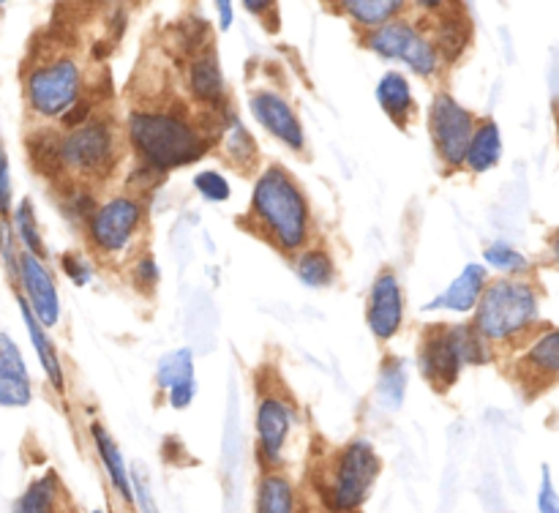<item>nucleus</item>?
Here are the masks:
<instances>
[{
	"mask_svg": "<svg viewBox=\"0 0 559 513\" xmlns=\"http://www.w3.org/2000/svg\"><path fill=\"white\" fill-rule=\"evenodd\" d=\"M123 136L136 164L156 175L194 167L213 151V134L202 115L194 118L180 107L140 104L123 120Z\"/></svg>",
	"mask_w": 559,
	"mask_h": 513,
	"instance_id": "obj_1",
	"label": "nucleus"
},
{
	"mask_svg": "<svg viewBox=\"0 0 559 513\" xmlns=\"http://www.w3.org/2000/svg\"><path fill=\"white\" fill-rule=\"evenodd\" d=\"M246 227L278 254L293 256L314 243V207L293 169L273 162L251 180Z\"/></svg>",
	"mask_w": 559,
	"mask_h": 513,
	"instance_id": "obj_2",
	"label": "nucleus"
},
{
	"mask_svg": "<svg viewBox=\"0 0 559 513\" xmlns=\"http://www.w3.org/2000/svg\"><path fill=\"white\" fill-rule=\"evenodd\" d=\"M473 325L500 353H513L544 325V289L533 276H491Z\"/></svg>",
	"mask_w": 559,
	"mask_h": 513,
	"instance_id": "obj_3",
	"label": "nucleus"
},
{
	"mask_svg": "<svg viewBox=\"0 0 559 513\" xmlns=\"http://www.w3.org/2000/svg\"><path fill=\"white\" fill-rule=\"evenodd\" d=\"M147 229V205L134 191H115L98 200L82 227L85 246L107 265H129L142 251Z\"/></svg>",
	"mask_w": 559,
	"mask_h": 513,
	"instance_id": "obj_4",
	"label": "nucleus"
},
{
	"mask_svg": "<svg viewBox=\"0 0 559 513\" xmlns=\"http://www.w3.org/2000/svg\"><path fill=\"white\" fill-rule=\"evenodd\" d=\"M120 129L107 115H93L82 126L60 131V164L69 180L102 186L115 175L123 158Z\"/></svg>",
	"mask_w": 559,
	"mask_h": 513,
	"instance_id": "obj_5",
	"label": "nucleus"
},
{
	"mask_svg": "<svg viewBox=\"0 0 559 513\" xmlns=\"http://www.w3.org/2000/svg\"><path fill=\"white\" fill-rule=\"evenodd\" d=\"M382 473V458L369 437H353L331 456L322 473V502L328 511H360Z\"/></svg>",
	"mask_w": 559,
	"mask_h": 513,
	"instance_id": "obj_6",
	"label": "nucleus"
},
{
	"mask_svg": "<svg viewBox=\"0 0 559 513\" xmlns=\"http://www.w3.org/2000/svg\"><path fill=\"white\" fill-rule=\"evenodd\" d=\"M27 112L36 120H60L85 96V74L71 55H49L33 60L22 76Z\"/></svg>",
	"mask_w": 559,
	"mask_h": 513,
	"instance_id": "obj_7",
	"label": "nucleus"
},
{
	"mask_svg": "<svg viewBox=\"0 0 559 513\" xmlns=\"http://www.w3.org/2000/svg\"><path fill=\"white\" fill-rule=\"evenodd\" d=\"M364 44L377 58L402 63L420 80H435L445 65V58H442L431 31H426L420 22L407 20V16H396V20L385 22L374 31H366Z\"/></svg>",
	"mask_w": 559,
	"mask_h": 513,
	"instance_id": "obj_8",
	"label": "nucleus"
},
{
	"mask_svg": "<svg viewBox=\"0 0 559 513\" xmlns=\"http://www.w3.org/2000/svg\"><path fill=\"white\" fill-rule=\"evenodd\" d=\"M300 426L298 402L278 382L257 380L254 402V445L262 469H282L287 462L289 442Z\"/></svg>",
	"mask_w": 559,
	"mask_h": 513,
	"instance_id": "obj_9",
	"label": "nucleus"
},
{
	"mask_svg": "<svg viewBox=\"0 0 559 513\" xmlns=\"http://www.w3.org/2000/svg\"><path fill=\"white\" fill-rule=\"evenodd\" d=\"M478 126V115L464 107L451 91H437L426 109V129H429L431 151L440 162L442 172H464L469 140Z\"/></svg>",
	"mask_w": 559,
	"mask_h": 513,
	"instance_id": "obj_10",
	"label": "nucleus"
},
{
	"mask_svg": "<svg viewBox=\"0 0 559 513\" xmlns=\"http://www.w3.org/2000/svg\"><path fill=\"white\" fill-rule=\"evenodd\" d=\"M415 366H418V374L431 385V391L448 393L456 385L467 363H464V355L453 336L451 322H437V325L426 327L418 349H415Z\"/></svg>",
	"mask_w": 559,
	"mask_h": 513,
	"instance_id": "obj_11",
	"label": "nucleus"
},
{
	"mask_svg": "<svg viewBox=\"0 0 559 513\" xmlns=\"http://www.w3.org/2000/svg\"><path fill=\"white\" fill-rule=\"evenodd\" d=\"M407 320L402 278L393 267H382L366 293V327L380 344H391Z\"/></svg>",
	"mask_w": 559,
	"mask_h": 513,
	"instance_id": "obj_12",
	"label": "nucleus"
},
{
	"mask_svg": "<svg viewBox=\"0 0 559 513\" xmlns=\"http://www.w3.org/2000/svg\"><path fill=\"white\" fill-rule=\"evenodd\" d=\"M513 374L519 385L533 387L535 393L546 391L559 382V327L540 325L527 342L519 349H513Z\"/></svg>",
	"mask_w": 559,
	"mask_h": 513,
	"instance_id": "obj_13",
	"label": "nucleus"
},
{
	"mask_svg": "<svg viewBox=\"0 0 559 513\" xmlns=\"http://www.w3.org/2000/svg\"><path fill=\"white\" fill-rule=\"evenodd\" d=\"M249 112L265 134L282 142L289 153L306 151V129L293 102L276 87H257L249 96Z\"/></svg>",
	"mask_w": 559,
	"mask_h": 513,
	"instance_id": "obj_14",
	"label": "nucleus"
},
{
	"mask_svg": "<svg viewBox=\"0 0 559 513\" xmlns=\"http://www.w3.org/2000/svg\"><path fill=\"white\" fill-rule=\"evenodd\" d=\"M16 293L27 300V306L33 309V314L44 322L47 327H55L63 314V306H60V293H58V278L49 271L47 260L36 254H22L20 260V276H16Z\"/></svg>",
	"mask_w": 559,
	"mask_h": 513,
	"instance_id": "obj_15",
	"label": "nucleus"
},
{
	"mask_svg": "<svg viewBox=\"0 0 559 513\" xmlns=\"http://www.w3.org/2000/svg\"><path fill=\"white\" fill-rule=\"evenodd\" d=\"M197 353L186 344V347L167 349L162 358L156 360V387L162 391L167 407L189 409L197 398Z\"/></svg>",
	"mask_w": 559,
	"mask_h": 513,
	"instance_id": "obj_16",
	"label": "nucleus"
},
{
	"mask_svg": "<svg viewBox=\"0 0 559 513\" xmlns=\"http://www.w3.org/2000/svg\"><path fill=\"white\" fill-rule=\"evenodd\" d=\"M489 282L491 271L484 262H467V265L448 282V287L442 289L440 295H435L429 303H424V311L426 314H431V311H445V314L473 317V311L478 309Z\"/></svg>",
	"mask_w": 559,
	"mask_h": 513,
	"instance_id": "obj_17",
	"label": "nucleus"
},
{
	"mask_svg": "<svg viewBox=\"0 0 559 513\" xmlns=\"http://www.w3.org/2000/svg\"><path fill=\"white\" fill-rule=\"evenodd\" d=\"M213 145H216L218 156L224 164H229L233 169L243 175H257L262 169V153L257 145L254 134L249 131V126L227 109V112L218 115L216 134H213Z\"/></svg>",
	"mask_w": 559,
	"mask_h": 513,
	"instance_id": "obj_18",
	"label": "nucleus"
},
{
	"mask_svg": "<svg viewBox=\"0 0 559 513\" xmlns=\"http://www.w3.org/2000/svg\"><path fill=\"white\" fill-rule=\"evenodd\" d=\"M186 85H189L191 98L200 104L205 112H227L229 109V91L224 80L222 63L213 49H200L189 60L186 69Z\"/></svg>",
	"mask_w": 559,
	"mask_h": 513,
	"instance_id": "obj_19",
	"label": "nucleus"
},
{
	"mask_svg": "<svg viewBox=\"0 0 559 513\" xmlns=\"http://www.w3.org/2000/svg\"><path fill=\"white\" fill-rule=\"evenodd\" d=\"M33 402V380L14 336L0 331V407L20 409Z\"/></svg>",
	"mask_w": 559,
	"mask_h": 513,
	"instance_id": "obj_20",
	"label": "nucleus"
},
{
	"mask_svg": "<svg viewBox=\"0 0 559 513\" xmlns=\"http://www.w3.org/2000/svg\"><path fill=\"white\" fill-rule=\"evenodd\" d=\"M16 309H20L22 325H25L27 338H31V344H33V353H36L38 366H41V371H44V377H47L49 387H52L55 393H60V396H63V393H66L63 358H60V353H58V347H55L52 336H49V327L44 325V322L38 320L36 314H33V309L27 306V300L22 298L20 293H16Z\"/></svg>",
	"mask_w": 559,
	"mask_h": 513,
	"instance_id": "obj_21",
	"label": "nucleus"
},
{
	"mask_svg": "<svg viewBox=\"0 0 559 513\" xmlns=\"http://www.w3.org/2000/svg\"><path fill=\"white\" fill-rule=\"evenodd\" d=\"M377 104H380L382 115L396 126L399 131H407L409 123H413L415 112H418V102H415L413 82L404 71L388 69L385 74L380 76L374 87Z\"/></svg>",
	"mask_w": 559,
	"mask_h": 513,
	"instance_id": "obj_22",
	"label": "nucleus"
},
{
	"mask_svg": "<svg viewBox=\"0 0 559 513\" xmlns=\"http://www.w3.org/2000/svg\"><path fill=\"white\" fill-rule=\"evenodd\" d=\"M87 431H91V442H93V448H96V456H98V462H102L104 473H107L109 486L115 489V494H118L120 502H126V505H134L131 467L126 464V458H123V453H120L115 437L109 434L107 426L98 423V420H93V423L87 426Z\"/></svg>",
	"mask_w": 559,
	"mask_h": 513,
	"instance_id": "obj_23",
	"label": "nucleus"
},
{
	"mask_svg": "<svg viewBox=\"0 0 559 513\" xmlns=\"http://www.w3.org/2000/svg\"><path fill=\"white\" fill-rule=\"evenodd\" d=\"M502 156H506V140H502L500 123L495 118H478L467 158H464V172L489 175L491 169L500 167Z\"/></svg>",
	"mask_w": 559,
	"mask_h": 513,
	"instance_id": "obj_24",
	"label": "nucleus"
},
{
	"mask_svg": "<svg viewBox=\"0 0 559 513\" xmlns=\"http://www.w3.org/2000/svg\"><path fill=\"white\" fill-rule=\"evenodd\" d=\"M300 494L284 469H262L254 486V513H298Z\"/></svg>",
	"mask_w": 559,
	"mask_h": 513,
	"instance_id": "obj_25",
	"label": "nucleus"
},
{
	"mask_svg": "<svg viewBox=\"0 0 559 513\" xmlns=\"http://www.w3.org/2000/svg\"><path fill=\"white\" fill-rule=\"evenodd\" d=\"M11 513H71L69 494H66V486L60 484L58 473L49 469L31 480L27 489L16 497Z\"/></svg>",
	"mask_w": 559,
	"mask_h": 513,
	"instance_id": "obj_26",
	"label": "nucleus"
},
{
	"mask_svg": "<svg viewBox=\"0 0 559 513\" xmlns=\"http://www.w3.org/2000/svg\"><path fill=\"white\" fill-rule=\"evenodd\" d=\"M289 265H293L295 278L304 284L306 289H328L336 284V260H333V251L322 243H309L306 249H300L298 254L289 256Z\"/></svg>",
	"mask_w": 559,
	"mask_h": 513,
	"instance_id": "obj_27",
	"label": "nucleus"
},
{
	"mask_svg": "<svg viewBox=\"0 0 559 513\" xmlns=\"http://www.w3.org/2000/svg\"><path fill=\"white\" fill-rule=\"evenodd\" d=\"M407 387H409V363L402 355L388 353L380 360L374 380V398L385 413H399L407 402Z\"/></svg>",
	"mask_w": 559,
	"mask_h": 513,
	"instance_id": "obj_28",
	"label": "nucleus"
},
{
	"mask_svg": "<svg viewBox=\"0 0 559 513\" xmlns=\"http://www.w3.org/2000/svg\"><path fill=\"white\" fill-rule=\"evenodd\" d=\"M407 3L409 0H333L338 14L347 16L360 33L374 31V27L402 16Z\"/></svg>",
	"mask_w": 559,
	"mask_h": 513,
	"instance_id": "obj_29",
	"label": "nucleus"
},
{
	"mask_svg": "<svg viewBox=\"0 0 559 513\" xmlns=\"http://www.w3.org/2000/svg\"><path fill=\"white\" fill-rule=\"evenodd\" d=\"M480 262L489 267L495 276H513L524 278L535 273V262L527 251L519 249L516 243H511L508 238H495L484 246V254Z\"/></svg>",
	"mask_w": 559,
	"mask_h": 513,
	"instance_id": "obj_30",
	"label": "nucleus"
},
{
	"mask_svg": "<svg viewBox=\"0 0 559 513\" xmlns=\"http://www.w3.org/2000/svg\"><path fill=\"white\" fill-rule=\"evenodd\" d=\"M27 158H31L36 172L44 175V178L55 180V183L66 180L63 164H60V129L41 126V129L33 131L27 136Z\"/></svg>",
	"mask_w": 559,
	"mask_h": 513,
	"instance_id": "obj_31",
	"label": "nucleus"
},
{
	"mask_svg": "<svg viewBox=\"0 0 559 513\" xmlns=\"http://www.w3.org/2000/svg\"><path fill=\"white\" fill-rule=\"evenodd\" d=\"M58 194H60V213H63L66 218H69L74 227H85L87 218L93 216V211H96L98 200L102 196L96 194V186L93 183H85V180H60L58 183Z\"/></svg>",
	"mask_w": 559,
	"mask_h": 513,
	"instance_id": "obj_32",
	"label": "nucleus"
},
{
	"mask_svg": "<svg viewBox=\"0 0 559 513\" xmlns=\"http://www.w3.org/2000/svg\"><path fill=\"white\" fill-rule=\"evenodd\" d=\"M9 218H11V227H14L16 238H20L22 249H25L27 254H36V256H41V260H47L49 256L47 240H44L41 222H38L36 205H33L31 196H22V200L14 205V211H11Z\"/></svg>",
	"mask_w": 559,
	"mask_h": 513,
	"instance_id": "obj_33",
	"label": "nucleus"
},
{
	"mask_svg": "<svg viewBox=\"0 0 559 513\" xmlns=\"http://www.w3.org/2000/svg\"><path fill=\"white\" fill-rule=\"evenodd\" d=\"M431 36H435L445 63H456L464 55V49L469 47V25L467 20H464V14L456 16V11L440 16V20H437V27L431 31Z\"/></svg>",
	"mask_w": 559,
	"mask_h": 513,
	"instance_id": "obj_34",
	"label": "nucleus"
},
{
	"mask_svg": "<svg viewBox=\"0 0 559 513\" xmlns=\"http://www.w3.org/2000/svg\"><path fill=\"white\" fill-rule=\"evenodd\" d=\"M207 306H211V295H207L205 289H197L189 300V311H186V320H197V325H186V333H189L191 338L189 347L194 349V353H207V349L213 347V336H216V311L202 320Z\"/></svg>",
	"mask_w": 559,
	"mask_h": 513,
	"instance_id": "obj_35",
	"label": "nucleus"
},
{
	"mask_svg": "<svg viewBox=\"0 0 559 513\" xmlns=\"http://www.w3.org/2000/svg\"><path fill=\"white\" fill-rule=\"evenodd\" d=\"M126 271H129V284L142 295V298H153V295H156L158 284H162V265H158L153 251L142 249L140 254L126 265Z\"/></svg>",
	"mask_w": 559,
	"mask_h": 513,
	"instance_id": "obj_36",
	"label": "nucleus"
},
{
	"mask_svg": "<svg viewBox=\"0 0 559 513\" xmlns=\"http://www.w3.org/2000/svg\"><path fill=\"white\" fill-rule=\"evenodd\" d=\"M191 189L197 191L200 200L211 202V205H224V202L233 200V183L218 167L197 169L194 178H191Z\"/></svg>",
	"mask_w": 559,
	"mask_h": 513,
	"instance_id": "obj_37",
	"label": "nucleus"
},
{
	"mask_svg": "<svg viewBox=\"0 0 559 513\" xmlns=\"http://www.w3.org/2000/svg\"><path fill=\"white\" fill-rule=\"evenodd\" d=\"M22 254H25V249H22L20 238L11 227V218H0V265H3L11 284H16V276H20Z\"/></svg>",
	"mask_w": 559,
	"mask_h": 513,
	"instance_id": "obj_38",
	"label": "nucleus"
},
{
	"mask_svg": "<svg viewBox=\"0 0 559 513\" xmlns=\"http://www.w3.org/2000/svg\"><path fill=\"white\" fill-rule=\"evenodd\" d=\"M60 271H63V276L74 287H87L93 282V276H96V267H93L91 256L80 254V251H66V254H60Z\"/></svg>",
	"mask_w": 559,
	"mask_h": 513,
	"instance_id": "obj_39",
	"label": "nucleus"
},
{
	"mask_svg": "<svg viewBox=\"0 0 559 513\" xmlns=\"http://www.w3.org/2000/svg\"><path fill=\"white\" fill-rule=\"evenodd\" d=\"M535 505H538V513H559V491L549 464L540 467V484L538 494H535Z\"/></svg>",
	"mask_w": 559,
	"mask_h": 513,
	"instance_id": "obj_40",
	"label": "nucleus"
},
{
	"mask_svg": "<svg viewBox=\"0 0 559 513\" xmlns=\"http://www.w3.org/2000/svg\"><path fill=\"white\" fill-rule=\"evenodd\" d=\"M14 183H11V162L5 153L3 140H0V218H9L14 211Z\"/></svg>",
	"mask_w": 559,
	"mask_h": 513,
	"instance_id": "obj_41",
	"label": "nucleus"
},
{
	"mask_svg": "<svg viewBox=\"0 0 559 513\" xmlns=\"http://www.w3.org/2000/svg\"><path fill=\"white\" fill-rule=\"evenodd\" d=\"M131 484H134V508L140 513H162V508H158L156 502V494H153V486L151 480L145 478V473L142 469H131Z\"/></svg>",
	"mask_w": 559,
	"mask_h": 513,
	"instance_id": "obj_42",
	"label": "nucleus"
},
{
	"mask_svg": "<svg viewBox=\"0 0 559 513\" xmlns=\"http://www.w3.org/2000/svg\"><path fill=\"white\" fill-rule=\"evenodd\" d=\"M409 3H413V9L418 11V14L431 16V20H440V16L456 11L459 0H409Z\"/></svg>",
	"mask_w": 559,
	"mask_h": 513,
	"instance_id": "obj_43",
	"label": "nucleus"
},
{
	"mask_svg": "<svg viewBox=\"0 0 559 513\" xmlns=\"http://www.w3.org/2000/svg\"><path fill=\"white\" fill-rule=\"evenodd\" d=\"M276 3L278 0H240V5L251 16H257V20H271V16H276Z\"/></svg>",
	"mask_w": 559,
	"mask_h": 513,
	"instance_id": "obj_44",
	"label": "nucleus"
},
{
	"mask_svg": "<svg viewBox=\"0 0 559 513\" xmlns=\"http://www.w3.org/2000/svg\"><path fill=\"white\" fill-rule=\"evenodd\" d=\"M216 5V22L222 31H229L235 22V0H213Z\"/></svg>",
	"mask_w": 559,
	"mask_h": 513,
	"instance_id": "obj_45",
	"label": "nucleus"
},
{
	"mask_svg": "<svg viewBox=\"0 0 559 513\" xmlns=\"http://www.w3.org/2000/svg\"><path fill=\"white\" fill-rule=\"evenodd\" d=\"M546 256H549L551 265H557V267H559V227L551 229L549 243H546Z\"/></svg>",
	"mask_w": 559,
	"mask_h": 513,
	"instance_id": "obj_46",
	"label": "nucleus"
},
{
	"mask_svg": "<svg viewBox=\"0 0 559 513\" xmlns=\"http://www.w3.org/2000/svg\"><path fill=\"white\" fill-rule=\"evenodd\" d=\"M328 513H358V511H328Z\"/></svg>",
	"mask_w": 559,
	"mask_h": 513,
	"instance_id": "obj_47",
	"label": "nucleus"
},
{
	"mask_svg": "<svg viewBox=\"0 0 559 513\" xmlns=\"http://www.w3.org/2000/svg\"><path fill=\"white\" fill-rule=\"evenodd\" d=\"M93 513H107V511H93Z\"/></svg>",
	"mask_w": 559,
	"mask_h": 513,
	"instance_id": "obj_48",
	"label": "nucleus"
},
{
	"mask_svg": "<svg viewBox=\"0 0 559 513\" xmlns=\"http://www.w3.org/2000/svg\"><path fill=\"white\" fill-rule=\"evenodd\" d=\"M0 9H3V0H0Z\"/></svg>",
	"mask_w": 559,
	"mask_h": 513,
	"instance_id": "obj_49",
	"label": "nucleus"
}]
</instances>
